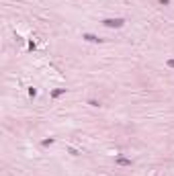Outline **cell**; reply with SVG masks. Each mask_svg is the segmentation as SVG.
I'll return each instance as SVG.
<instances>
[{
  "label": "cell",
  "instance_id": "cell-1",
  "mask_svg": "<svg viewBox=\"0 0 174 176\" xmlns=\"http://www.w3.org/2000/svg\"><path fill=\"white\" fill-rule=\"evenodd\" d=\"M102 25L108 27V29H121V27L125 25V20H123V18H104Z\"/></svg>",
  "mask_w": 174,
  "mask_h": 176
},
{
  "label": "cell",
  "instance_id": "cell-2",
  "mask_svg": "<svg viewBox=\"0 0 174 176\" xmlns=\"http://www.w3.org/2000/svg\"><path fill=\"white\" fill-rule=\"evenodd\" d=\"M82 39L90 41V43H102V39H100V37H96V35H92V33H84V35H82Z\"/></svg>",
  "mask_w": 174,
  "mask_h": 176
},
{
  "label": "cell",
  "instance_id": "cell-3",
  "mask_svg": "<svg viewBox=\"0 0 174 176\" xmlns=\"http://www.w3.org/2000/svg\"><path fill=\"white\" fill-rule=\"evenodd\" d=\"M115 164H119V166H131V160L125 158V156H117L115 158Z\"/></svg>",
  "mask_w": 174,
  "mask_h": 176
},
{
  "label": "cell",
  "instance_id": "cell-4",
  "mask_svg": "<svg viewBox=\"0 0 174 176\" xmlns=\"http://www.w3.org/2000/svg\"><path fill=\"white\" fill-rule=\"evenodd\" d=\"M61 94H66V88H55V90H51V96L53 98H59Z\"/></svg>",
  "mask_w": 174,
  "mask_h": 176
},
{
  "label": "cell",
  "instance_id": "cell-5",
  "mask_svg": "<svg viewBox=\"0 0 174 176\" xmlns=\"http://www.w3.org/2000/svg\"><path fill=\"white\" fill-rule=\"evenodd\" d=\"M53 141H55V139H53V137H49V139H43V145H51V143H53Z\"/></svg>",
  "mask_w": 174,
  "mask_h": 176
},
{
  "label": "cell",
  "instance_id": "cell-6",
  "mask_svg": "<svg viewBox=\"0 0 174 176\" xmlns=\"http://www.w3.org/2000/svg\"><path fill=\"white\" fill-rule=\"evenodd\" d=\"M29 96H37V88H29Z\"/></svg>",
  "mask_w": 174,
  "mask_h": 176
},
{
  "label": "cell",
  "instance_id": "cell-7",
  "mask_svg": "<svg viewBox=\"0 0 174 176\" xmlns=\"http://www.w3.org/2000/svg\"><path fill=\"white\" fill-rule=\"evenodd\" d=\"M88 104H90V106H100V102H98V100H88Z\"/></svg>",
  "mask_w": 174,
  "mask_h": 176
},
{
  "label": "cell",
  "instance_id": "cell-8",
  "mask_svg": "<svg viewBox=\"0 0 174 176\" xmlns=\"http://www.w3.org/2000/svg\"><path fill=\"white\" fill-rule=\"evenodd\" d=\"M158 2H160V4H164V6H168V4H170V0H158Z\"/></svg>",
  "mask_w": 174,
  "mask_h": 176
},
{
  "label": "cell",
  "instance_id": "cell-9",
  "mask_svg": "<svg viewBox=\"0 0 174 176\" xmlns=\"http://www.w3.org/2000/svg\"><path fill=\"white\" fill-rule=\"evenodd\" d=\"M168 65H170V68L174 70V59H168Z\"/></svg>",
  "mask_w": 174,
  "mask_h": 176
}]
</instances>
